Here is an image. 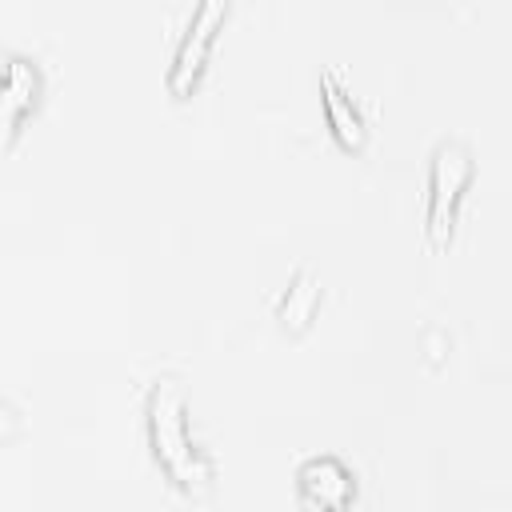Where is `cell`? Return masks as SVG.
Wrapping results in <instances>:
<instances>
[{"label": "cell", "mask_w": 512, "mask_h": 512, "mask_svg": "<svg viewBox=\"0 0 512 512\" xmlns=\"http://www.w3.org/2000/svg\"><path fill=\"white\" fill-rule=\"evenodd\" d=\"M316 304H320V284H316L312 272H300L292 280V288L280 296V308H276L280 312V324L292 328V332H304L308 320L316 316Z\"/></svg>", "instance_id": "52a82bcc"}, {"label": "cell", "mask_w": 512, "mask_h": 512, "mask_svg": "<svg viewBox=\"0 0 512 512\" xmlns=\"http://www.w3.org/2000/svg\"><path fill=\"white\" fill-rule=\"evenodd\" d=\"M224 16H228V4H224V0H204V4H196L192 20H188V28H184V36H180V44H176V56H172V64H168V88H172L176 96L192 92V84L200 80L204 60H208V48H212L216 28L224 24Z\"/></svg>", "instance_id": "3957f363"}, {"label": "cell", "mask_w": 512, "mask_h": 512, "mask_svg": "<svg viewBox=\"0 0 512 512\" xmlns=\"http://www.w3.org/2000/svg\"><path fill=\"white\" fill-rule=\"evenodd\" d=\"M148 436L156 464L184 496H204L212 488V464L188 432V400L176 376H160L148 392Z\"/></svg>", "instance_id": "6da1fadb"}, {"label": "cell", "mask_w": 512, "mask_h": 512, "mask_svg": "<svg viewBox=\"0 0 512 512\" xmlns=\"http://www.w3.org/2000/svg\"><path fill=\"white\" fill-rule=\"evenodd\" d=\"M36 92H40V72L36 64L12 56L8 60V76H4V112H8V132L20 128V116L36 104Z\"/></svg>", "instance_id": "8992f818"}, {"label": "cell", "mask_w": 512, "mask_h": 512, "mask_svg": "<svg viewBox=\"0 0 512 512\" xmlns=\"http://www.w3.org/2000/svg\"><path fill=\"white\" fill-rule=\"evenodd\" d=\"M296 492L316 512H344L356 500V476L336 456H312L296 472Z\"/></svg>", "instance_id": "277c9868"}, {"label": "cell", "mask_w": 512, "mask_h": 512, "mask_svg": "<svg viewBox=\"0 0 512 512\" xmlns=\"http://www.w3.org/2000/svg\"><path fill=\"white\" fill-rule=\"evenodd\" d=\"M472 180V152L460 140H440L432 152V168H428V244L440 252L452 240V224H456V208L460 196Z\"/></svg>", "instance_id": "7a4b0ae2"}, {"label": "cell", "mask_w": 512, "mask_h": 512, "mask_svg": "<svg viewBox=\"0 0 512 512\" xmlns=\"http://www.w3.org/2000/svg\"><path fill=\"white\" fill-rule=\"evenodd\" d=\"M320 100H324V116H328V128L336 132V140H340L344 148H364V140H368L364 116H360L356 100L348 96L344 80H340L332 68L320 76Z\"/></svg>", "instance_id": "5b68a950"}]
</instances>
